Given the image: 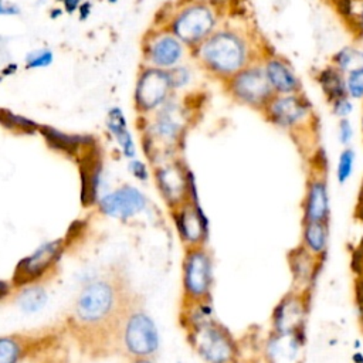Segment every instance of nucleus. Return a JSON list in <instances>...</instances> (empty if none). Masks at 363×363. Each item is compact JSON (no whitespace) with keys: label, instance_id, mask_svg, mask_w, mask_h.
Segmentation results:
<instances>
[{"label":"nucleus","instance_id":"obj_1","mask_svg":"<svg viewBox=\"0 0 363 363\" xmlns=\"http://www.w3.org/2000/svg\"><path fill=\"white\" fill-rule=\"evenodd\" d=\"M197 55L204 68L221 79L231 78L257 61L248 38L234 30L211 33L197 45Z\"/></svg>","mask_w":363,"mask_h":363},{"label":"nucleus","instance_id":"obj_2","mask_svg":"<svg viewBox=\"0 0 363 363\" xmlns=\"http://www.w3.org/2000/svg\"><path fill=\"white\" fill-rule=\"evenodd\" d=\"M122 303L123 298L118 284L112 279H96L81 291L74 316L78 323L88 329L112 328L126 313Z\"/></svg>","mask_w":363,"mask_h":363},{"label":"nucleus","instance_id":"obj_3","mask_svg":"<svg viewBox=\"0 0 363 363\" xmlns=\"http://www.w3.org/2000/svg\"><path fill=\"white\" fill-rule=\"evenodd\" d=\"M189 340L207 363H234L238 347L230 332L220 323L210 320L187 329Z\"/></svg>","mask_w":363,"mask_h":363},{"label":"nucleus","instance_id":"obj_4","mask_svg":"<svg viewBox=\"0 0 363 363\" xmlns=\"http://www.w3.org/2000/svg\"><path fill=\"white\" fill-rule=\"evenodd\" d=\"M122 347L135 359L149 357L159 347V332L153 319L140 309L128 311L119 323Z\"/></svg>","mask_w":363,"mask_h":363},{"label":"nucleus","instance_id":"obj_5","mask_svg":"<svg viewBox=\"0 0 363 363\" xmlns=\"http://www.w3.org/2000/svg\"><path fill=\"white\" fill-rule=\"evenodd\" d=\"M230 95L240 104L261 111L275 95L261 61H254L227 79Z\"/></svg>","mask_w":363,"mask_h":363},{"label":"nucleus","instance_id":"obj_6","mask_svg":"<svg viewBox=\"0 0 363 363\" xmlns=\"http://www.w3.org/2000/svg\"><path fill=\"white\" fill-rule=\"evenodd\" d=\"M262 113L269 123L285 130H301L313 118L312 104L303 92L275 94L262 109Z\"/></svg>","mask_w":363,"mask_h":363},{"label":"nucleus","instance_id":"obj_7","mask_svg":"<svg viewBox=\"0 0 363 363\" xmlns=\"http://www.w3.org/2000/svg\"><path fill=\"white\" fill-rule=\"evenodd\" d=\"M213 284L211 257L203 245L189 247L183 261V292L186 302L210 298Z\"/></svg>","mask_w":363,"mask_h":363},{"label":"nucleus","instance_id":"obj_8","mask_svg":"<svg viewBox=\"0 0 363 363\" xmlns=\"http://www.w3.org/2000/svg\"><path fill=\"white\" fill-rule=\"evenodd\" d=\"M217 26L216 13L206 4H193L183 9L172 24L173 34L187 45L201 44Z\"/></svg>","mask_w":363,"mask_h":363},{"label":"nucleus","instance_id":"obj_9","mask_svg":"<svg viewBox=\"0 0 363 363\" xmlns=\"http://www.w3.org/2000/svg\"><path fill=\"white\" fill-rule=\"evenodd\" d=\"M64 240L48 241L24 257L16 267L13 275L14 285L26 286L41 279L57 264L64 251Z\"/></svg>","mask_w":363,"mask_h":363},{"label":"nucleus","instance_id":"obj_10","mask_svg":"<svg viewBox=\"0 0 363 363\" xmlns=\"http://www.w3.org/2000/svg\"><path fill=\"white\" fill-rule=\"evenodd\" d=\"M173 220L182 241L187 247L203 245L208 235V220L199 204L197 189L191 190L186 203L173 208Z\"/></svg>","mask_w":363,"mask_h":363},{"label":"nucleus","instance_id":"obj_11","mask_svg":"<svg viewBox=\"0 0 363 363\" xmlns=\"http://www.w3.org/2000/svg\"><path fill=\"white\" fill-rule=\"evenodd\" d=\"M156 184L163 196V200H166L173 210L190 199L194 177L184 166L173 163L162 166L156 170Z\"/></svg>","mask_w":363,"mask_h":363},{"label":"nucleus","instance_id":"obj_12","mask_svg":"<svg viewBox=\"0 0 363 363\" xmlns=\"http://www.w3.org/2000/svg\"><path fill=\"white\" fill-rule=\"evenodd\" d=\"M306 292L292 291L285 295L275 306L272 313L274 332L277 333H296L302 332L306 318Z\"/></svg>","mask_w":363,"mask_h":363},{"label":"nucleus","instance_id":"obj_13","mask_svg":"<svg viewBox=\"0 0 363 363\" xmlns=\"http://www.w3.org/2000/svg\"><path fill=\"white\" fill-rule=\"evenodd\" d=\"M173 86L169 71L163 68L146 69L136 86V104L143 111H150L163 104L167 92Z\"/></svg>","mask_w":363,"mask_h":363},{"label":"nucleus","instance_id":"obj_14","mask_svg":"<svg viewBox=\"0 0 363 363\" xmlns=\"http://www.w3.org/2000/svg\"><path fill=\"white\" fill-rule=\"evenodd\" d=\"M98 204L105 216L126 220L146 207V197L136 187L123 186L104 196Z\"/></svg>","mask_w":363,"mask_h":363},{"label":"nucleus","instance_id":"obj_15","mask_svg":"<svg viewBox=\"0 0 363 363\" xmlns=\"http://www.w3.org/2000/svg\"><path fill=\"white\" fill-rule=\"evenodd\" d=\"M267 79L274 94H296L302 92V81L294 67L282 57L268 54L261 61Z\"/></svg>","mask_w":363,"mask_h":363},{"label":"nucleus","instance_id":"obj_16","mask_svg":"<svg viewBox=\"0 0 363 363\" xmlns=\"http://www.w3.org/2000/svg\"><path fill=\"white\" fill-rule=\"evenodd\" d=\"M303 332L277 333L268 339L265 354L268 363H301L303 350Z\"/></svg>","mask_w":363,"mask_h":363},{"label":"nucleus","instance_id":"obj_17","mask_svg":"<svg viewBox=\"0 0 363 363\" xmlns=\"http://www.w3.org/2000/svg\"><path fill=\"white\" fill-rule=\"evenodd\" d=\"M329 193L323 174H312L306 183L303 200V221H328L329 218Z\"/></svg>","mask_w":363,"mask_h":363},{"label":"nucleus","instance_id":"obj_18","mask_svg":"<svg viewBox=\"0 0 363 363\" xmlns=\"http://www.w3.org/2000/svg\"><path fill=\"white\" fill-rule=\"evenodd\" d=\"M318 258L311 251H308L302 244L289 254V265L294 275L295 291L306 292L311 282L315 279L318 271Z\"/></svg>","mask_w":363,"mask_h":363},{"label":"nucleus","instance_id":"obj_19","mask_svg":"<svg viewBox=\"0 0 363 363\" xmlns=\"http://www.w3.org/2000/svg\"><path fill=\"white\" fill-rule=\"evenodd\" d=\"M149 55L157 68H170L182 58L183 45L176 35L164 34L152 43Z\"/></svg>","mask_w":363,"mask_h":363},{"label":"nucleus","instance_id":"obj_20","mask_svg":"<svg viewBox=\"0 0 363 363\" xmlns=\"http://www.w3.org/2000/svg\"><path fill=\"white\" fill-rule=\"evenodd\" d=\"M106 126L111 130V133L113 135L116 143L121 146L123 155L129 159L135 157V155H136L135 143H133L132 135L128 129V122L123 115V111L121 108L113 106L109 109L108 118H106Z\"/></svg>","mask_w":363,"mask_h":363},{"label":"nucleus","instance_id":"obj_21","mask_svg":"<svg viewBox=\"0 0 363 363\" xmlns=\"http://www.w3.org/2000/svg\"><path fill=\"white\" fill-rule=\"evenodd\" d=\"M101 176V163L95 156H86L81 163V200L84 206H91L96 200Z\"/></svg>","mask_w":363,"mask_h":363},{"label":"nucleus","instance_id":"obj_22","mask_svg":"<svg viewBox=\"0 0 363 363\" xmlns=\"http://www.w3.org/2000/svg\"><path fill=\"white\" fill-rule=\"evenodd\" d=\"M316 82L319 84L322 94L325 95L328 104L333 102L337 98L346 96V84L345 74L339 71L332 64L322 68L316 75Z\"/></svg>","mask_w":363,"mask_h":363},{"label":"nucleus","instance_id":"obj_23","mask_svg":"<svg viewBox=\"0 0 363 363\" xmlns=\"http://www.w3.org/2000/svg\"><path fill=\"white\" fill-rule=\"evenodd\" d=\"M328 221H303L302 245L316 257H323L328 248Z\"/></svg>","mask_w":363,"mask_h":363},{"label":"nucleus","instance_id":"obj_24","mask_svg":"<svg viewBox=\"0 0 363 363\" xmlns=\"http://www.w3.org/2000/svg\"><path fill=\"white\" fill-rule=\"evenodd\" d=\"M50 146H52L57 150H61L67 155H75L79 147L86 146V136H78V135H68L61 130H57L50 126H40L38 129Z\"/></svg>","mask_w":363,"mask_h":363},{"label":"nucleus","instance_id":"obj_25","mask_svg":"<svg viewBox=\"0 0 363 363\" xmlns=\"http://www.w3.org/2000/svg\"><path fill=\"white\" fill-rule=\"evenodd\" d=\"M332 65L343 74L363 68V50L354 45H345L332 55Z\"/></svg>","mask_w":363,"mask_h":363},{"label":"nucleus","instance_id":"obj_26","mask_svg":"<svg viewBox=\"0 0 363 363\" xmlns=\"http://www.w3.org/2000/svg\"><path fill=\"white\" fill-rule=\"evenodd\" d=\"M26 353V343L20 336H0V363H18Z\"/></svg>","mask_w":363,"mask_h":363},{"label":"nucleus","instance_id":"obj_27","mask_svg":"<svg viewBox=\"0 0 363 363\" xmlns=\"http://www.w3.org/2000/svg\"><path fill=\"white\" fill-rule=\"evenodd\" d=\"M45 301H47L45 291L41 286H33V284L28 285L27 288H24L18 298V303H20L21 309L26 312L38 311L40 308L44 306Z\"/></svg>","mask_w":363,"mask_h":363},{"label":"nucleus","instance_id":"obj_28","mask_svg":"<svg viewBox=\"0 0 363 363\" xmlns=\"http://www.w3.org/2000/svg\"><path fill=\"white\" fill-rule=\"evenodd\" d=\"M0 122L3 123V126L9 128L11 130L23 132V133H33L40 129V125H37L31 119L24 118L17 113H13L10 111H4V109L0 111Z\"/></svg>","mask_w":363,"mask_h":363},{"label":"nucleus","instance_id":"obj_29","mask_svg":"<svg viewBox=\"0 0 363 363\" xmlns=\"http://www.w3.org/2000/svg\"><path fill=\"white\" fill-rule=\"evenodd\" d=\"M354 162H356V152L353 147L346 146L339 157H337V164H336V179L340 184L346 183L354 169Z\"/></svg>","mask_w":363,"mask_h":363},{"label":"nucleus","instance_id":"obj_30","mask_svg":"<svg viewBox=\"0 0 363 363\" xmlns=\"http://www.w3.org/2000/svg\"><path fill=\"white\" fill-rule=\"evenodd\" d=\"M346 94L352 101H363V68L345 74Z\"/></svg>","mask_w":363,"mask_h":363},{"label":"nucleus","instance_id":"obj_31","mask_svg":"<svg viewBox=\"0 0 363 363\" xmlns=\"http://www.w3.org/2000/svg\"><path fill=\"white\" fill-rule=\"evenodd\" d=\"M54 60L52 51L47 50V48H41V50H35L31 51L30 54H27L26 57V68L27 69H34V68H44L48 67Z\"/></svg>","mask_w":363,"mask_h":363},{"label":"nucleus","instance_id":"obj_32","mask_svg":"<svg viewBox=\"0 0 363 363\" xmlns=\"http://www.w3.org/2000/svg\"><path fill=\"white\" fill-rule=\"evenodd\" d=\"M345 13L347 14L353 27L363 34V0H347Z\"/></svg>","mask_w":363,"mask_h":363},{"label":"nucleus","instance_id":"obj_33","mask_svg":"<svg viewBox=\"0 0 363 363\" xmlns=\"http://www.w3.org/2000/svg\"><path fill=\"white\" fill-rule=\"evenodd\" d=\"M329 105H330V109H332L333 115H335L336 118H339V119L349 118L350 113H352L353 109H354V104H353V101H352L347 95L335 99V101L330 102Z\"/></svg>","mask_w":363,"mask_h":363},{"label":"nucleus","instance_id":"obj_34","mask_svg":"<svg viewBox=\"0 0 363 363\" xmlns=\"http://www.w3.org/2000/svg\"><path fill=\"white\" fill-rule=\"evenodd\" d=\"M353 136H354V130H353V125L349 121V118L339 119V123H337V139H339V142L346 147L353 140Z\"/></svg>","mask_w":363,"mask_h":363},{"label":"nucleus","instance_id":"obj_35","mask_svg":"<svg viewBox=\"0 0 363 363\" xmlns=\"http://www.w3.org/2000/svg\"><path fill=\"white\" fill-rule=\"evenodd\" d=\"M170 72V77H172V84L173 86H180V85H184L187 81H189V72L183 68V67H179V68H173Z\"/></svg>","mask_w":363,"mask_h":363},{"label":"nucleus","instance_id":"obj_36","mask_svg":"<svg viewBox=\"0 0 363 363\" xmlns=\"http://www.w3.org/2000/svg\"><path fill=\"white\" fill-rule=\"evenodd\" d=\"M129 170L139 180H146L147 179V169H146L145 163H142L139 160H132L129 163Z\"/></svg>","mask_w":363,"mask_h":363},{"label":"nucleus","instance_id":"obj_37","mask_svg":"<svg viewBox=\"0 0 363 363\" xmlns=\"http://www.w3.org/2000/svg\"><path fill=\"white\" fill-rule=\"evenodd\" d=\"M20 14V9L14 4L4 3V0H0V16H17Z\"/></svg>","mask_w":363,"mask_h":363},{"label":"nucleus","instance_id":"obj_38","mask_svg":"<svg viewBox=\"0 0 363 363\" xmlns=\"http://www.w3.org/2000/svg\"><path fill=\"white\" fill-rule=\"evenodd\" d=\"M58 1H61L62 3V6H64V10L67 11V13H74V11H77L78 9H79V6H81V0H58Z\"/></svg>","mask_w":363,"mask_h":363},{"label":"nucleus","instance_id":"obj_39","mask_svg":"<svg viewBox=\"0 0 363 363\" xmlns=\"http://www.w3.org/2000/svg\"><path fill=\"white\" fill-rule=\"evenodd\" d=\"M78 10H79V20L88 18V16L91 14V3H89V1L81 3V6H79Z\"/></svg>","mask_w":363,"mask_h":363},{"label":"nucleus","instance_id":"obj_40","mask_svg":"<svg viewBox=\"0 0 363 363\" xmlns=\"http://www.w3.org/2000/svg\"><path fill=\"white\" fill-rule=\"evenodd\" d=\"M9 292H10V286H9V284H7V282L0 281V299H1V298H4Z\"/></svg>","mask_w":363,"mask_h":363},{"label":"nucleus","instance_id":"obj_41","mask_svg":"<svg viewBox=\"0 0 363 363\" xmlns=\"http://www.w3.org/2000/svg\"><path fill=\"white\" fill-rule=\"evenodd\" d=\"M356 210L363 213V182H362V187H360V193H359V204H357ZM362 220H363V214H362Z\"/></svg>","mask_w":363,"mask_h":363},{"label":"nucleus","instance_id":"obj_42","mask_svg":"<svg viewBox=\"0 0 363 363\" xmlns=\"http://www.w3.org/2000/svg\"><path fill=\"white\" fill-rule=\"evenodd\" d=\"M62 14V9H55V10H52V13L50 14L52 18H57L58 16H61Z\"/></svg>","mask_w":363,"mask_h":363},{"label":"nucleus","instance_id":"obj_43","mask_svg":"<svg viewBox=\"0 0 363 363\" xmlns=\"http://www.w3.org/2000/svg\"><path fill=\"white\" fill-rule=\"evenodd\" d=\"M133 363H152L147 357H140V359H135Z\"/></svg>","mask_w":363,"mask_h":363},{"label":"nucleus","instance_id":"obj_44","mask_svg":"<svg viewBox=\"0 0 363 363\" xmlns=\"http://www.w3.org/2000/svg\"><path fill=\"white\" fill-rule=\"evenodd\" d=\"M362 135H363V113H362Z\"/></svg>","mask_w":363,"mask_h":363},{"label":"nucleus","instance_id":"obj_45","mask_svg":"<svg viewBox=\"0 0 363 363\" xmlns=\"http://www.w3.org/2000/svg\"><path fill=\"white\" fill-rule=\"evenodd\" d=\"M109 1H111V3H115V1H116V0H109Z\"/></svg>","mask_w":363,"mask_h":363}]
</instances>
